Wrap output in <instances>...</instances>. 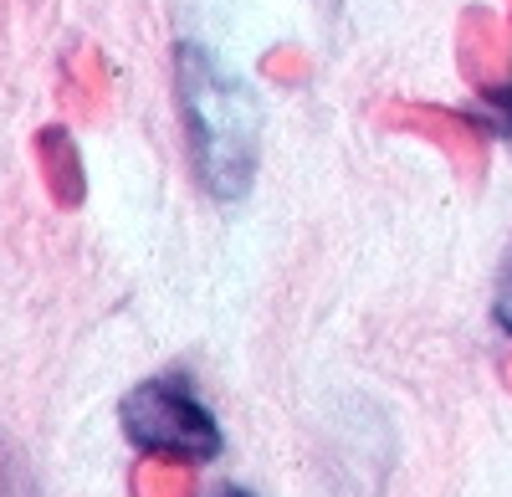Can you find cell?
I'll return each instance as SVG.
<instances>
[{
    "mask_svg": "<svg viewBox=\"0 0 512 497\" xmlns=\"http://www.w3.org/2000/svg\"><path fill=\"white\" fill-rule=\"evenodd\" d=\"M118 421H123V436L144 457L190 462V467L221 457V426L200 405L185 375H159V380H144L139 390H128L118 405Z\"/></svg>",
    "mask_w": 512,
    "mask_h": 497,
    "instance_id": "obj_2",
    "label": "cell"
},
{
    "mask_svg": "<svg viewBox=\"0 0 512 497\" xmlns=\"http://www.w3.org/2000/svg\"><path fill=\"white\" fill-rule=\"evenodd\" d=\"M139 497H195V467L190 462H164V457H149L134 477Z\"/></svg>",
    "mask_w": 512,
    "mask_h": 497,
    "instance_id": "obj_5",
    "label": "cell"
},
{
    "mask_svg": "<svg viewBox=\"0 0 512 497\" xmlns=\"http://www.w3.org/2000/svg\"><path fill=\"white\" fill-rule=\"evenodd\" d=\"M267 77L272 82H303L308 77V62L297 57V52H272L267 57Z\"/></svg>",
    "mask_w": 512,
    "mask_h": 497,
    "instance_id": "obj_7",
    "label": "cell"
},
{
    "mask_svg": "<svg viewBox=\"0 0 512 497\" xmlns=\"http://www.w3.org/2000/svg\"><path fill=\"white\" fill-rule=\"evenodd\" d=\"M384 123H395V129H405V134H420V139L441 144L466 180L482 175L487 139H482V129L472 118H461L451 108H425V103H390V108H384Z\"/></svg>",
    "mask_w": 512,
    "mask_h": 497,
    "instance_id": "obj_3",
    "label": "cell"
},
{
    "mask_svg": "<svg viewBox=\"0 0 512 497\" xmlns=\"http://www.w3.org/2000/svg\"><path fill=\"white\" fill-rule=\"evenodd\" d=\"M216 497H251V492H246V487H221Z\"/></svg>",
    "mask_w": 512,
    "mask_h": 497,
    "instance_id": "obj_9",
    "label": "cell"
},
{
    "mask_svg": "<svg viewBox=\"0 0 512 497\" xmlns=\"http://www.w3.org/2000/svg\"><path fill=\"white\" fill-rule=\"evenodd\" d=\"M477 93H482V103H487L492 118H497V134L512 139V82H497V88H477Z\"/></svg>",
    "mask_w": 512,
    "mask_h": 497,
    "instance_id": "obj_6",
    "label": "cell"
},
{
    "mask_svg": "<svg viewBox=\"0 0 512 497\" xmlns=\"http://www.w3.org/2000/svg\"><path fill=\"white\" fill-rule=\"evenodd\" d=\"M507 385H512V359H507Z\"/></svg>",
    "mask_w": 512,
    "mask_h": 497,
    "instance_id": "obj_10",
    "label": "cell"
},
{
    "mask_svg": "<svg viewBox=\"0 0 512 497\" xmlns=\"http://www.w3.org/2000/svg\"><path fill=\"white\" fill-rule=\"evenodd\" d=\"M175 72H180V103L190 123V154L200 185L216 200H241L256 175V149H262L256 98L205 47H180Z\"/></svg>",
    "mask_w": 512,
    "mask_h": 497,
    "instance_id": "obj_1",
    "label": "cell"
},
{
    "mask_svg": "<svg viewBox=\"0 0 512 497\" xmlns=\"http://www.w3.org/2000/svg\"><path fill=\"white\" fill-rule=\"evenodd\" d=\"M456 52H461V72L472 88L512 82V26L497 11H466L456 31Z\"/></svg>",
    "mask_w": 512,
    "mask_h": 497,
    "instance_id": "obj_4",
    "label": "cell"
},
{
    "mask_svg": "<svg viewBox=\"0 0 512 497\" xmlns=\"http://www.w3.org/2000/svg\"><path fill=\"white\" fill-rule=\"evenodd\" d=\"M492 313H497V323L512 334V252H507V267H502V277H497V298H492Z\"/></svg>",
    "mask_w": 512,
    "mask_h": 497,
    "instance_id": "obj_8",
    "label": "cell"
}]
</instances>
